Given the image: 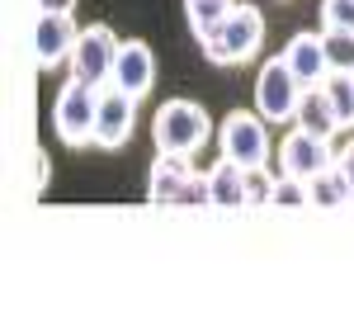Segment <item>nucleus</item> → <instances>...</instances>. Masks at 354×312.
<instances>
[{
  "mask_svg": "<svg viewBox=\"0 0 354 312\" xmlns=\"http://www.w3.org/2000/svg\"><path fill=\"white\" fill-rule=\"evenodd\" d=\"M260 43H265V15L255 5H232V15L222 24L198 33V48L208 53V62H218V66H236L245 57H255Z\"/></svg>",
  "mask_w": 354,
  "mask_h": 312,
  "instance_id": "1",
  "label": "nucleus"
},
{
  "mask_svg": "<svg viewBox=\"0 0 354 312\" xmlns=\"http://www.w3.org/2000/svg\"><path fill=\"white\" fill-rule=\"evenodd\" d=\"M208 133H213V123H208L203 104H194V100H165L156 109V118H151L156 152H185V156H194L208 142Z\"/></svg>",
  "mask_w": 354,
  "mask_h": 312,
  "instance_id": "2",
  "label": "nucleus"
},
{
  "mask_svg": "<svg viewBox=\"0 0 354 312\" xmlns=\"http://www.w3.org/2000/svg\"><path fill=\"white\" fill-rule=\"evenodd\" d=\"M95 113H100V90L85 81H71L57 90V104H53V128L66 147H85L95 142Z\"/></svg>",
  "mask_w": 354,
  "mask_h": 312,
  "instance_id": "3",
  "label": "nucleus"
},
{
  "mask_svg": "<svg viewBox=\"0 0 354 312\" xmlns=\"http://www.w3.org/2000/svg\"><path fill=\"white\" fill-rule=\"evenodd\" d=\"M265 113L255 109V113H227L222 118V128H218V147H222V156L227 161H236V166L245 170H255V166H265L270 161V133H265Z\"/></svg>",
  "mask_w": 354,
  "mask_h": 312,
  "instance_id": "4",
  "label": "nucleus"
},
{
  "mask_svg": "<svg viewBox=\"0 0 354 312\" xmlns=\"http://www.w3.org/2000/svg\"><path fill=\"white\" fill-rule=\"evenodd\" d=\"M118 38H113L109 24H90L81 28V38H76V48L66 57V66H71V76L85 85H95V90H104L113 81V62H118Z\"/></svg>",
  "mask_w": 354,
  "mask_h": 312,
  "instance_id": "5",
  "label": "nucleus"
},
{
  "mask_svg": "<svg viewBox=\"0 0 354 312\" xmlns=\"http://www.w3.org/2000/svg\"><path fill=\"white\" fill-rule=\"evenodd\" d=\"M307 85L293 76V66L283 62V53L270 57L265 66H260V76H255V109L265 113L270 123H283V118H293L298 113V100Z\"/></svg>",
  "mask_w": 354,
  "mask_h": 312,
  "instance_id": "6",
  "label": "nucleus"
},
{
  "mask_svg": "<svg viewBox=\"0 0 354 312\" xmlns=\"http://www.w3.org/2000/svg\"><path fill=\"white\" fill-rule=\"evenodd\" d=\"M133 123H137V100L118 85H104L100 90V113H95V147H123L133 138Z\"/></svg>",
  "mask_w": 354,
  "mask_h": 312,
  "instance_id": "7",
  "label": "nucleus"
},
{
  "mask_svg": "<svg viewBox=\"0 0 354 312\" xmlns=\"http://www.w3.org/2000/svg\"><path fill=\"white\" fill-rule=\"evenodd\" d=\"M76 38H81V28H76L71 15H62V10H38V24H33V57H38L43 71H53L57 62H66L71 48H76Z\"/></svg>",
  "mask_w": 354,
  "mask_h": 312,
  "instance_id": "8",
  "label": "nucleus"
},
{
  "mask_svg": "<svg viewBox=\"0 0 354 312\" xmlns=\"http://www.w3.org/2000/svg\"><path fill=\"white\" fill-rule=\"evenodd\" d=\"M279 166L283 175H302V180H312V175H322V170L335 166V156H330V138L322 133H307V128H293L283 147H279Z\"/></svg>",
  "mask_w": 354,
  "mask_h": 312,
  "instance_id": "9",
  "label": "nucleus"
},
{
  "mask_svg": "<svg viewBox=\"0 0 354 312\" xmlns=\"http://www.w3.org/2000/svg\"><path fill=\"white\" fill-rule=\"evenodd\" d=\"M194 175H198V170L189 166L185 152H156V161L147 170V199H151V203H180Z\"/></svg>",
  "mask_w": 354,
  "mask_h": 312,
  "instance_id": "10",
  "label": "nucleus"
},
{
  "mask_svg": "<svg viewBox=\"0 0 354 312\" xmlns=\"http://www.w3.org/2000/svg\"><path fill=\"white\" fill-rule=\"evenodd\" d=\"M118 90H128L133 100H142L151 85H156V57H151V48L142 43V38H128L123 48H118V62H113V81Z\"/></svg>",
  "mask_w": 354,
  "mask_h": 312,
  "instance_id": "11",
  "label": "nucleus"
},
{
  "mask_svg": "<svg viewBox=\"0 0 354 312\" xmlns=\"http://www.w3.org/2000/svg\"><path fill=\"white\" fill-rule=\"evenodd\" d=\"M283 62L293 66V76L302 85H322L330 76V57H326V38L322 33H293L288 48H283Z\"/></svg>",
  "mask_w": 354,
  "mask_h": 312,
  "instance_id": "12",
  "label": "nucleus"
},
{
  "mask_svg": "<svg viewBox=\"0 0 354 312\" xmlns=\"http://www.w3.org/2000/svg\"><path fill=\"white\" fill-rule=\"evenodd\" d=\"M293 128H307V133H322V138H335L340 133V118L330 109L326 90L322 85H307L298 100V113H293Z\"/></svg>",
  "mask_w": 354,
  "mask_h": 312,
  "instance_id": "13",
  "label": "nucleus"
},
{
  "mask_svg": "<svg viewBox=\"0 0 354 312\" xmlns=\"http://www.w3.org/2000/svg\"><path fill=\"white\" fill-rule=\"evenodd\" d=\"M208 199L218 208H245V166L222 156L218 166H208Z\"/></svg>",
  "mask_w": 354,
  "mask_h": 312,
  "instance_id": "14",
  "label": "nucleus"
},
{
  "mask_svg": "<svg viewBox=\"0 0 354 312\" xmlns=\"http://www.w3.org/2000/svg\"><path fill=\"white\" fill-rule=\"evenodd\" d=\"M307 190H312V208H340V203H350V199H354V185L345 180V170H340V166L312 175Z\"/></svg>",
  "mask_w": 354,
  "mask_h": 312,
  "instance_id": "15",
  "label": "nucleus"
},
{
  "mask_svg": "<svg viewBox=\"0 0 354 312\" xmlns=\"http://www.w3.org/2000/svg\"><path fill=\"white\" fill-rule=\"evenodd\" d=\"M322 90H326L340 128H354V71H330L326 81H322Z\"/></svg>",
  "mask_w": 354,
  "mask_h": 312,
  "instance_id": "16",
  "label": "nucleus"
},
{
  "mask_svg": "<svg viewBox=\"0 0 354 312\" xmlns=\"http://www.w3.org/2000/svg\"><path fill=\"white\" fill-rule=\"evenodd\" d=\"M274 208H312V190H307V180L302 175H274V194H270Z\"/></svg>",
  "mask_w": 354,
  "mask_h": 312,
  "instance_id": "17",
  "label": "nucleus"
},
{
  "mask_svg": "<svg viewBox=\"0 0 354 312\" xmlns=\"http://www.w3.org/2000/svg\"><path fill=\"white\" fill-rule=\"evenodd\" d=\"M232 5H236V0H185V15H189V28H194V38H198L203 28L222 24V19L232 15Z\"/></svg>",
  "mask_w": 354,
  "mask_h": 312,
  "instance_id": "18",
  "label": "nucleus"
},
{
  "mask_svg": "<svg viewBox=\"0 0 354 312\" xmlns=\"http://www.w3.org/2000/svg\"><path fill=\"white\" fill-rule=\"evenodd\" d=\"M322 38H326L330 71H354V33L350 28H322Z\"/></svg>",
  "mask_w": 354,
  "mask_h": 312,
  "instance_id": "19",
  "label": "nucleus"
},
{
  "mask_svg": "<svg viewBox=\"0 0 354 312\" xmlns=\"http://www.w3.org/2000/svg\"><path fill=\"white\" fill-rule=\"evenodd\" d=\"M274 194V175L265 166H255V170H245V208H265Z\"/></svg>",
  "mask_w": 354,
  "mask_h": 312,
  "instance_id": "20",
  "label": "nucleus"
},
{
  "mask_svg": "<svg viewBox=\"0 0 354 312\" xmlns=\"http://www.w3.org/2000/svg\"><path fill=\"white\" fill-rule=\"evenodd\" d=\"M322 28H350L354 33V0H322Z\"/></svg>",
  "mask_w": 354,
  "mask_h": 312,
  "instance_id": "21",
  "label": "nucleus"
},
{
  "mask_svg": "<svg viewBox=\"0 0 354 312\" xmlns=\"http://www.w3.org/2000/svg\"><path fill=\"white\" fill-rule=\"evenodd\" d=\"M335 166L345 170V180H350V185H354V142H350V147H345V152H340V156H335Z\"/></svg>",
  "mask_w": 354,
  "mask_h": 312,
  "instance_id": "22",
  "label": "nucleus"
},
{
  "mask_svg": "<svg viewBox=\"0 0 354 312\" xmlns=\"http://www.w3.org/2000/svg\"><path fill=\"white\" fill-rule=\"evenodd\" d=\"M38 10H62V15H71L76 0H38Z\"/></svg>",
  "mask_w": 354,
  "mask_h": 312,
  "instance_id": "23",
  "label": "nucleus"
}]
</instances>
